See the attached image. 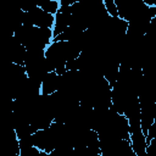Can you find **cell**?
Listing matches in <instances>:
<instances>
[{"label":"cell","mask_w":156,"mask_h":156,"mask_svg":"<svg viewBox=\"0 0 156 156\" xmlns=\"http://www.w3.org/2000/svg\"><path fill=\"white\" fill-rule=\"evenodd\" d=\"M129 143L135 156H146V136L143 133L140 126L129 127Z\"/></svg>","instance_id":"6da1fadb"},{"label":"cell","mask_w":156,"mask_h":156,"mask_svg":"<svg viewBox=\"0 0 156 156\" xmlns=\"http://www.w3.org/2000/svg\"><path fill=\"white\" fill-rule=\"evenodd\" d=\"M69 24H71V9H69V6H60L58 11L55 13L54 26L51 28L52 35L56 37L57 34L62 33Z\"/></svg>","instance_id":"7a4b0ae2"},{"label":"cell","mask_w":156,"mask_h":156,"mask_svg":"<svg viewBox=\"0 0 156 156\" xmlns=\"http://www.w3.org/2000/svg\"><path fill=\"white\" fill-rule=\"evenodd\" d=\"M58 87H60V76L55 71L48 72L40 82V94L51 95L58 90Z\"/></svg>","instance_id":"3957f363"},{"label":"cell","mask_w":156,"mask_h":156,"mask_svg":"<svg viewBox=\"0 0 156 156\" xmlns=\"http://www.w3.org/2000/svg\"><path fill=\"white\" fill-rule=\"evenodd\" d=\"M38 6L41 7L45 12H49V13H51V15H55V13L58 11L60 4H58L57 0H41Z\"/></svg>","instance_id":"277c9868"}]
</instances>
